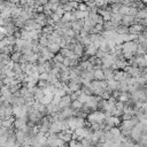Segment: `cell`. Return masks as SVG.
<instances>
[{
  "instance_id": "1",
  "label": "cell",
  "mask_w": 147,
  "mask_h": 147,
  "mask_svg": "<svg viewBox=\"0 0 147 147\" xmlns=\"http://www.w3.org/2000/svg\"><path fill=\"white\" fill-rule=\"evenodd\" d=\"M106 119V114L100 110H94L88 114L87 122L88 124H103Z\"/></svg>"
},
{
  "instance_id": "2",
  "label": "cell",
  "mask_w": 147,
  "mask_h": 147,
  "mask_svg": "<svg viewBox=\"0 0 147 147\" xmlns=\"http://www.w3.org/2000/svg\"><path fill=\"white\" fill-rule=\"evenodd\" d=\"M144 132H145V125H144L142 123H140V122H139V123H138V124L132 129L131 134H130V139H131L134 144H138Z\"/></svg>"
},
{
  "instance_id": "3",
  "label": "cell",
  "mask_w": 147,
  "mask_h": 147,
  "mask_svg": "<svg viewBox=\"0 0 147 147\" xmlns=\"http://www.w3.org/2000/svg\"><path fill=\"white\" fill-rule=\"evenodd\" d=\"M67 124H68L69 129H71L72 131H75L76 129H79V127H87L85 119L84 118H78L76 116L67 119Z\"/></svg>"
},
{
  "instance_id": "4",
  "label": "cell",
  "mask_w": 147,
  "mask_h": 147,
  "mask_svg": "<svg viewBox=\"0 0 147 147\" xmlns=\"http://www.w3.org/2000/svg\"><path fill=\"white\" fill-rule=\"evenodd\" d=\"M138 48V42L137 41H126L122 44V51L123 52H132L136 54Z\"/></svg>"
},
{
  "instance_id": "5",
  "label": "cell",
  "mask_w": 147,
  "mask_h": 147,
  "mask_svg": "<svg viewBox=\"0 0 147 147\" xmlns=\"http://www.w3.org/2000/svg\"><path fill=\"white\" fill-rule=\"evenodd\" d=\"M71 102H72V100H71L70 95L67 94V95H64V96L61 98V101H60V103H59V108H60L61 110L64 109V108H68V107L71 106Z\"/></svg>"
},
{
  "instance_id": "6",
  "label": "cell",
  "mask_w": 147,
  "mask_h": 147,
  "mask_svg": "<svg viewBox=\"0 0 147 147\" xmlns=\"http://www.w3.org/2000/svg\"><path fill=\"white\" fill-rule=\"evenodd\" d=\"M142 30H144V26L141 24H138V23H134V24H132V25L129 26V33L130 34H137V36H139L142 32Z\"/></svg>"
},
{
  "instance_id": "7",
  "label": "cell",
  "mask_w": 147,
  "mask_h": 147,
  "mask_svg": "<svg viewBox=\"0 0 147 147\" xmlns=\"http://www.w3.org/2000/svg\"><path fill=\"white\" fill-rule=\"evenodd\" d=\"M72 136H74V131L72 130H65V131H62L60 134H59V137L64 141V142H70L71 140H72Z\"/></svg>"
},
{
  "instance_id": "8",
  "label": "cell",
  "mask_w": 147,
  "mask_h": 147,
  "mask_svg": "<svg viewBox=\"0 0 147 147\" xmlns=\"http://www.w3.org/2000/svg\"><path fill=\"white\" fill-rule=\"evenodd\" d=\"M14 131H15V134H16V144H18L20 146H23L24 142H25V139H26L25 133L23 131L18 130V129H15Z\"/></svg>"
},
{
  "instance_id": "9",
  "label": "cell",
  "mask_w": 147,
  "mask_h": 147,
  "mask_svg": "<svg viewBox=\"0 0 147 147\" xmlns=\"http://www.w3.org/2000/svg\"><path fill=\"white\" fill-rule=\"evenodd\" d=\"M83 26H84V20H78V21L71 22V29L76 32V34H79V32L83 30Z\"/></svg>"
},
{
  "instance_id": "10",
  "label": "cell",
  "mask_w": 147,
  "mask_h": 147,
  "mask_svg": "<svg viewBox=\"0 0 147 147\" xmlns=\"http://www.w3.org/2000/svg\"><path fill=\"white\" fill-rule=\"evenodd\" d=\"M74 53L77 55V57H82L84 54H85V47L80 44V42H76L75 44V47H74Z\"/></svg>"
},
{
  "instance_id": "11",
  "label": "cell",
  "mask_w": 147,
  "mask_h": 147,
  "mask_svg": "<svg viewBox=\"0 0 147 147\" xmlns=\"http://www.w3.org/2000/svg\"><path fill=\"white\" fill-rule=\"evenodd\" d=\"M134 23H136V22H134V17L131 16V15H125V16H123L122 22H121V24L124 25V26H130V25H132V24H134Z\"/></svg>"
},
{
  "instance_id": "12",
  "label": "cell",
  "mask_w": 147,
  "mask_h": 147,
  "mask_svg": "<svg viewBox=\"0 0 147 147\" xmlns=\"http://www.w3.org/2000/svg\"><path fill=\"white\" fill-rule=\"evenodd\" d=\"M98 47L94 46V44H90L88 46L85 47V54L88 55V56H95L96 52H98Z\"/></svg>"
},
{
  "instance_id": "13",
  "label": "cell",
  "mask_w": 147,
  "mask_h": 147,
  "mask_svg": "<svg viewBox=\"0 0 147 147\" xmlns=\"http://www.w3.org/2000/svg\"><path fill=\"white\" fill-rule=\"evenodd\" d=\"M53 96H54L53 93H47V94H45V95L39 100V102H40L41 105H44V106H47V105H49V103L52 102Z\"/></svg>"
},
{
  "instance_id": "14",
  "label": "cell",
  "mask_w": 147,
  "mask_h": 147,
  "mask_svg": "<svg viewBox=\"0 0 147 147\" xmlns=\"http://www.w3.org/2000/svg\"><path fill=\"white\" fill-rule=\"evenodd\" d=\"M82 86L83 84H78V83H75L74 80H70L68 83V87L71 92H77V91H80L82 90Z\"/></svg>"
},
{
  "instance_id": "15",
  "label": "cell",
  "mask_w": 147,
  "mask_h": 147,
  "mask_svg": "<svg viewBox=\"0 0 147 147\" xmlns=\"http://www.w3.org/2000/svg\"><path fill=\"white\" fill-rule=\"evenodd\" d=\"M103 74H105V79L108 80H113L114 79V70L111 68H103Z\"/></svg>"
},
{
  "instance_id": "16",
  "label": "cell",
  "mask_w": 147,
  "mask_h": 147,
  "mask_svg": "<svg viewBox=\"0 0 147 147\" xmlns=\"http://www.w3.org/2000/svg\"><path fill=\"white\" fill-rule=\"evenodd\" d=\"M47 48H48L52 53H54V54H57V53H60V51H61L60 45L56 44V42H49L48 46H47Z\"/></svg>"
},
{
  "instance_id": "17",
  "label": "cell",
  "mask_w": 147,
  "mask_h": 147,
  "mask_svg": "<svg viewBox=\"0 0 147 147\" xmlns=\"http://www.w3.org/2000/svg\"><path fill=\"white\" fill-rule=\"evenodd\" d=\"M39 45H40V47H47L48 46V44H49V40H48V38H47V34H45V33H42L40 37H39Z\"/></svg>"
},
{
  "instance_id": "18",
  "label": "cell",
  "mask_w": 147,
  "mask_h": 147,
  "mask_svg": "<svg viewBox=\"0 0 147 147\" xmlns=\"http://www.w3.org/2000/svg\"><path fill=\"white\" fill-rule=\"evenodd\" d=\"M94 79H95V80H99V82L106 80V79H105V74H103V70H102V69L94 70Z\"/></svg>"
},
{
  "instance_id": "19",
  "label": "cell",
  "mask_w": 147,
  "mask_h": 147,
  "mask_svg": "<svg viewBox=\"0 0 147 147\" xmlns=\"http://www.w3.org/2000/svg\"><path fill=\"white\" fill-rule=\"evenodd\" d=\"M80 77L82 78H85V79H88V80H95L94 79V71H86V70H84V71H82V75H80Z\"/></svg>"
},
{
  "instance_id": "20",
  "label": "cell",
  "mask_w": 147,
  "mask_h": 147,
  "mask_svg": "<svg viewBox=\"0 0 147 147\" xmlns=\"http://www.w3.org/2000/svg\"><path fill=\"white\" fill-rule=\"evenodd\" d=\"M61 23H68V22H72V11H65L64 15L61 17Z\"/></svg>"
},
{
  "instance_id": "21",
  "label": "cell",
  "mask_w": 147,
  "mask_h": 147,
  "mask_svg": "<svg viewBox=\"0 0 147 147\" xmlns=\"http://www.w3.org/2000/svg\"><path fill=\"white\" fill-rule=\"evenodd\" d=\"M116 28H117V26H116L111 21H107V22L103 23V30H105V31H115Z\"/></svg>"
},
{
  "instance_id": "22",
  "label": "cell",
  "mask_w": 147,
  "mask_h": 147,
  "mask_svg": "<svg viewBox=\"0 0 147 147\" xmlns=\"http://www.w3.org/2000/svg\"><path fill=\"white\" fill-rule=\"evenodd\" d=\"M21 59H22V53H20V52H14V53H11V55H10V60H11L14 63H20Z\"/></svg>"
},
{
  "instance_id": "23",
  "label": "cell",
  "mask_w": 147,
  "mask_h": 147,
  "mask_svg": "<svg viewBox=\"0 0 147 147\" xmlns=\"http://www.w3.org/2000/svg\"><path fill=\"white\" fill-rule=\"evenodd\" d=\"M118 84H119V82H116V80H108L107 82V87L108 88H110L111 91H116V90H118Z\"/></svg>"
},
{
  "instance_id": "24",
  "label": "cell",
  "mask_w": 147,
  "mask_h": 147,
  "mask_svg": "<svg viewBox=\"0 0 147 147\" xmlns=\"http://www.w3.org/2000/svg\"><path fill=\"white\" fill-rule=\"evenodd\" d=\"M118 91L124 93V92H127L129 91V84L125 82V80H121L119 84H118Z\"/></svg>"
},
{
  "instance_id": "25",
  "label": "cell",
  "mask_w": 147,
  "mask_h": 147,
  "mask_svg": "<svg viewBox=\"0 0 147 147\" xmlns=\"http://www.w3.org/2000/svg\"><path fill=\"white\" fill-rule=\"evenodd\" d=\"M118 34H126V33H129V26H124V25H118L117 28H116V30H115Z\"/></svg>"
},
{
  "instance_id": "26",
  "label": "cell",
  "mask_w": 147,
  "mask_h": 147,
  "mask_svg": "<svg viewBox=\"0 0 147 147\" xmlns=\"http://www.w3.org/2000/svg\"><path fill=\"white\" fill-rule=\"evenodd\" d=\"M130 99H131V94L127 93V92H124V93H121V95H119V98H118L117 101H122V102L126 103Z\"/></svg>"
},
{
  "instance_id": "27",
  "label": "cell",
  "mask_w": 147,
  "mask_h": 147,
  "mask_svg": "<svg viewBox=\"0 0 147 147\" xmlns=\"http://www.w3.org/2000/svg\"><path fill=\"white\" fill-rule=\"evenodd\" d=\"M75 111H78V110H80L82 109V107H83V103L79 101V100H74L72 102H71V106H70Z\"/></svg>"
},
{
  "instance_id": "28",
  "label": "cell",
  "mask_w": 147,
  "mask_h": 147,
  "mask_svg": "<svg viewBox=\"0 0 147 147\" xmlns=\"http://www.w3.org/2000/svg\"><path fill=\"white\" fill-rule=\"evenodd\" d=\"M21 84H11V85H9L8 86V88H9V92L11 93V94H15V93H17L20 90H21Z\"/></svg>"
},
{
  "instance_id": "29",
  "label": "cell",
  "mask_w": 147,
  "mask_h": 147,
  "mask_svg": "<svg viewBox=\"0 0 147 147\" xmlns=\"http://www.w3.org/2000/svg\"><path fill=\"white\" fill-rule=\"evenodd\" d=\"M122 6H123V5H122V3H118V2L111 3V5H110V9H111V13H118Z\"/></svg>"
},
{
  "instance_id": "30",
  "label": "cell",
  "mask_w": 147,
  "mask_h": 147,
  "mask_svg": "<svg viewBox=\"0 0 147 147\" xmlns=\"http://www.w3.org/2000/svg\"><path fill=\"white\" fill-rule=\"evenodd\" d=\"M63 60H64V56H63L61 53L55 54L54 57H53V61H54L55 63H63Z\"/></svg>"
},
{
  "instance_id": "31",
  "label": "cell",
  "mask_w": 147,
  "mask_h": 147,
  "mask_svg": "<svg viewBox=\"0 0 147 147\" xmlns=\"http://www.w3.org/2000/svg\"><path fill=\"white\" fill-rule=\"evenodd\" d=\"M119 14H122L123 16H125V15H129V13H130V7L129 6H122L121 7V9H119V11H118Z\"/></svg>"
},
{
  "instance_id": "32",
  "label": "cell",
  "mask_w": 147,
  "mask_h": 147,
  "mask_svg": "<svg viewBox=\"0 0 147 147\" xmlns=\"http://www.w3.org/2000/svg\"><path fill=\"white\" fill-rule=\"evenodd\" d=\"M37 86L38 87H40V88H47L48 86H49V82L48 80H38V84H37Z\"/></svg>"
},
{
  "instance_id": "33",
  "label": "cell",
  "mask_w": 147,
  "mask_h": 147,
  "mask_svg": "<svg viewBox=\"0 0 147 147\" xmlns=\"http://www.w3.org/2000/svg\"><path fill=\"white\" fill-rule=\"evenodd\" d=\"M69 144V147H83L82 146V144H80V141L79 140H77V139H72L70 142H68Z\"/></svg>"
},
{
  "instance_id": "34",
  "label": "cell",
  "mask_w": 147,
  "mask_h": 147,
  "mask_svg": "<svg viewBox=\"0 0 147 147\" xmlns=\"http://www.w3.org/2000/svg\"><path fill=\"white\" fill-rule=\"evenodd\" d=\"M107 54H108L107 52H105V51H102V49H98V52H96L95 56H96L98 59H101V60H102V59H103V57H105Z\"/></svg>"
},
{
  "instance_id": "35",
  "label": "cell",
  "mask_w": 147,
  "mask_h": 147,
  "mask_svg": "<svg viewBox=\"0 0 147 147\" xmlns=\"http://www.w3.org/2000/svg\"><path fill=\"white\" fill-rule=\"evenodd\" d=\"M78 10H80V11H87V9H88V6L85 3V2H82V3H79L78 5V8H77Z\"/></svg>"
},
{
  "instance_id": "36",
  "label": "cell",
  "mask_w": 147,
  "mask_h": 147,
  "mask_svg": "<svg viewBox=\"0 0 147 147\" xmlns=\"http://www.w3.org/2000/svg\"><path fill=\"white\" fill-rule=\"evenodd\" d=\"M138 11H139V9H138V8H136V7H130V13H129V15H131V16L136 17V16L138 15Z\"/></svg>"
},
{
  "instance_id": "37",
  "label": "cell",
  "mask_w": 147,
  "mask_h": 147,
  "mask_svg": "<svg viewBox=\"0 0 147 147\" xmlns=\"http://www.w3.org/2000/svg\"><path fill=\"white\" fill-rule=\"evenodd\" d=\"M60 101H61V96H59V95L54 94V96H53V100H52V102H51V103H53V105H55V106H59Z\"/></svg>"
},
{
  "instance_id": "38",
  "label": "cell",
  "mask_w": 147,
  "mask_h": 147,
  "mask_svg": "<svg viewBox=\"0 0 147 147\" xmlns=\"http://www.w3.org/2000/svg\"><path fill=\"white\" fill-rule=\"evenodd\" d=\"M13 71H14L15 74H21V72H23L22 69H21V64H20V63H15V64H14V69H13Z\"/></svg>"
},
{
  "instance_id": "39",
  "label": "cell",
  "mask_w": 147,
  "mask_h": 147,
  "mask_svg": "<svg viewBox=\"0 0 147 147\" xmlns=\"http://www.w3.org/2000/svg\"><path fill=\"white\" fill-rule=\"evenodd\" d=\"M49 72H42L39 75V80H48Z\"/></svg>"
},
{
  "instance_id": "40",
  "label": "cell",
  "mask_w": 147,
  "mask_h": 147,
  "mask_svg": "<svg viewBox=\"0 0 147 147\" xmlns=\"http://www.w3.org/2000/svg\"><path fill=\"white\" fill-rule=\"evenodd\" d=\"M49 17H51V18H52V20H53L55 23H57V22H60V21H61V17H60V16H59L56 13H53V14H52Z\"/></svg>"
},
{
  "instance_id": "41",
  "label": "cell",
  "mask_w": 147,
  "mask_h": 147,
  "mask_svg": "<svg viewBox=\"0 0 147 147\" xmlns=\"http://www.w3.org/2000/svg\"><path fill=\"white\" fill-rule=\"evenodd\" d=\"M55 13H56V14H57L60 17H62V16L64 15V13H65V11H64V9L62 8V6L60 5V6H59V8L56 9V11H55Z\"/></svg>"
},
{
  "instance_id": "42",
  "label": "cell",
  "mask_w": 147,
  "mask_h": 147,
  "mask_svg": "<svg viewBox=\"0 0 147 147\" xmlns=\"http://www.w3.org/2000/svg\"><path fill=\"white\" fill-rule=\"evenodd\" d=\"M132 117H133V115H131V114H123L122 121H130V119H132Z\"/></svg>"
},
{
  "instance_id": "43",
  "label": "cell",
  "mask_w": 147,
  "mask_h": 147,
  "mask_svg": "<svg viewBox=\"0 0 147 147\" xmlns=\"http://www.w3.org/2000/svg\"><path fill=\"white\" fill-rule=\"evenodd\" d=\"M140 24H141L142 26H145V28H146V26H147V18L141 20V21H140Z\"/></svg>"
},
{
  "instance_id": "44",
  "label": "cell",
  "mask_w": 147,
  "mask_h": 147,
  "mask_svg": "<svg viewBox=\"0 0 147 147\" xmlns=\"http://www.w3.org/2000/svg\"><path fill=\"white\" fill-rule=\"evenodd\" d=\"M3 103H5V100H3V98H2V96H0V108L3 106Z\"/></svg>"
},
{
  "instance_id": "45",
  "label": "cell",
  "mask_w": 147,
  "mask_h": 147,
  "mask_svg": "<svg viewBox=\"0 0 147 147\" xmlns=\"http://www.w3.org/2000/svg\"><path fill=\"white\" fill-rule=\"evenodd\" d=\"M74 1H75V2H77V3H82L84 0H74Z\"/></svg>"
},
{
  "instance_id": "46",
  "label": "cell",
  "mask_w": 147,
  "mask_h": 147,
  "mask_svg": "<svg viewBox=\"0 0 147 147\" xmlns=\"http://www.w3.org/2000/svg\"><path fill=\"white\" fill-rule=\"evenodd\" d=\"M141 2H142L144 5H146V3H147V0H141Z\"/></svg>"
},
{
  "instance_id": "47",
  "label": "cell",
  "mask_w": 147,
  "mask_h": 147,
  "mask_svg": "<svg viewBox=\"0 0 147 147\" xmlns=\"http://www.w3.org/2000/svg\"><path fill=\"white\" fill-rule=\"evenodd\" d=\"M145 52H146V54H147V44L145 45Z\"/></svg>"
},
{
  "instance_id": "48",
  "label": "cell",
  "mask_w": 147,
  "mask_h": 147,
  "mask_svg": "<svg viewBox=\"0 0 147 147\" xmlns=\"http://www.w3.org/2000/svg\"><path fill=\"white\" fill-rule=\"evenodd\" d=\"M68 1H69V2H72V1H74V0H68Z\"/></svg>"
},
{
  "instance_id": "49",
  "label": "cell",
  "mask_w": 147,
  "mask_h": 147,
  "mask_svg": "<svg viewBox=\"0 0 147 147\" xmlns=\"http://www.w3.org/2000/svg\"><path fill=\"white\" fill-rule=\"evenodd\" d=\"M146 102H147V93H146Z\"/></svg>"
},
{
  "instance_id": "50",
  "label": "cell",
  "mask_w": 147,
  "mask_h": 147,
  "mask_svg": "<svg viewBox=\"0 0 147 147\" xmlns=\"http://www.w3.org/2000/svg\"><path fill=\"white\" fill-rule=\"evenodd\" d=\"M0 129H1V125H0Z\"/></svg>"
},
{
  "instance_id": "51",
  "label": "cell",
  "mask_w": 147,
  "mask_h": 147,
  "mask_svg": "<svg viewBox=\"0 0 147 147\" xmlns=\"http://www.w3.org/2000/svg\"><path fill=\"white\" fill-rule=\"evenodd\" d=\"M0 88H1V87H0Z\"/></svg>"
}]
</instances>
